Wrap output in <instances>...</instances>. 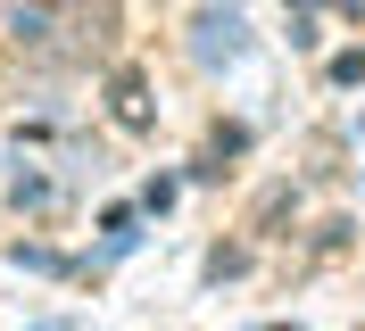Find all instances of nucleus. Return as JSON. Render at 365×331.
<instances>
[{
    "label": "nucleus",
    "instance_id": "nucleus-1",
    "mask_svg": "<svg viewBox=\"0 0 365 331\" xmlns=\"http://www.w3.org/2000/svg\"><path fill=\"white\" fill-rule=\"evenodd\" d=\"M42 331H58V323H42Z\"/></svg>",
    "mask_w": 365,
    "mask_h": 331
}]
</instances>
